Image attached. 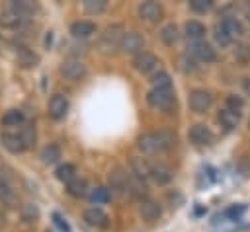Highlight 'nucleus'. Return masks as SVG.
<instances>
[{"label": "nucleus", "instance_id": "ddd939ff", "mask_svg": "<svg viewBox=\"0 0 250 232\" xmlns=\"http://www.w3.org/2000/svg\"><path fill=\"white\" fill-rule=\"evenodd\" d=\"M0 140H2V146L8 148V150L14 152V154L25 150V144H23V140H21V135H18V133H2Z\"/></svg>", "mask_w": 250, "mask_h": 232}, {"label": "nucleus", "instance_id": "ea45409f", "mask_svg": "<svg viewBox=\"0 0 250 232\" xmlns=\"http://www.w3.org/2000/svg\"><path fill=\"white\" fill-rule=\"evenodd\" d=\"M23 218L29 220V222L35 220V218H37V209H35L33 205H25V207H23Z\"/></svg>", "mask_w": 250, "mask_h": 232}, {"label": "nucleus", "instance_id": "72a5a7b5", "mask_svg": "<svg viewBox=\"0 0 250 232\" xmlns=\"http://www.w3.org/2000/svg\"><path fill=\"white\" fill-rule=\"evenodd\" d=\"M82 6L88 14H100L105 10V0H84Z\"/></svg>", "mask_w": 250, "mask_h": 232}, {"label": "nucleus", "instance_id": "c756f323", "mask_svg": "<svg viewBox=\"0 0 250 232\" xmlns=\"http://www.w3.org/2000/svg\"><path fill=\"white\" fill-rule=\"evenodd\" d=\"M41 158L45 164H55L59 158H61V148L57 144H47L43 150H41Z\"/></svg>", "mask_w": 250, "mask_h": 232}, {"label": "nucleus", "instance_id": "f03ea898", "mask_svg": "<svg viewBox=\"0 0 250 232\" xmlns=\"http://www.w3.org/2000/svg\"><path fill=\"white\" fill-rule=\"evenodd\" d=\"M189 55L195 57V58L201 60V62H215V60H217V53H215V49H213L211 45L203 43V41H195V43H191V45H189Z\"/></svg>", "mask_w": 250, "mask_h": 232}, {"label": "nucleus", "instance_id": "7ed1b4c3", "mask_svg": "<svg viewBox=\"0 0 250 232\" xmlns=\"http://www.w3.org/2000/svg\"><path fill=\"white\" fill-rule=\"evenodd\" d=\"M156 64H158L156 55H152V53H148V51H141V53L135 55V58H133V66H135V70L141 72V74H146V72L154 70Z\"/></svg>", "mask_w": 250, "mask_h": 232}, {"label": "nucleus", "instance_id": "f704fd0d", "mask_svg": "<svg viewBox=\"0 0 250 232\" xmlns=\"http://www.w3.org/2000/svg\"><path fill=\"white\" fill-rule=\"evenodd\" d=\"M213 37H215V43H217V45H221V47H229V45H230V41H232V37H230V35H229L221 25H217V27H215Z\"/></svg>", "mask_w": 250, "mask_h": 232}, {"label": "nucleus", "instance_id": "5701e85b", "mask_svg": "<svg viewBox=\"0 0 250 232\" xmlns=\"http://www.w3.org/2000/svg\"><path fill=\"white\" fill-rule=\"evenodd\" d=\"M160 39H162L164 45H174V43L180 39V31H178V27H176L174 23L164 25V27L160 29Z\"/></svg>", "mask_w": 250, "mask_h": 232}, {"label": "nucleus", "instance_id": "2f4dec72", "mask_svg": "<svg viewBox=\"0 0 250 232\" xmlns=\"http://www.w3.org/2000/svg\"><path fill=\"white\" fill-rule=\"evenodd\" d=\"M127 175L121 172V170H113L111 174H109V183H111V187L113 189H127Z\"/></svg>", "mask_w": 250, "mask_h": 232}, {"label": "nucleus", "instance_id": "473e14b6", "mask_svg": "<svg viewBox=\"0 0 250 232\" xmlns=\"http://www.w3.org/2000/svg\"><path fill=\"white\" fill-rule=\"evenodd\" d=\"M109 199H111V193H109L107 187H96V189H92V193H90V201L96 203V205L107 203Z\"/></svg>", "mask_w": 250, "mask_h": 232}, {"label": "nucleus", "instance_id": "aec40b11", "mask_svg": "<svg viewBox=\"0 0 250 232\" xmlns=\"http://www.w3.org/2000/svg\"><path fill=\"white\" fill-rule=\"evenodd\" d=\"M221 27H223L230 37H238V35L244 33V27H242V23H240L236 18H225V19L221 21Z\"/></svg>", "mask_w": 250, "mask_h": 232}, {"label": "nucleus", "instance_id": "b1692460", "mask_svg": "<svg viewBox=\"0 0 250 232\" xmlns=\"http://www.w3.org/2000/svg\"><path fill=\"white\" fill-rule=\"evenodd\" d=\"M184 29H186L188 39H193V41H197V39H201V37L205 35V25H203V23H199V21H195V19L188 21Z\"/></svg>", "mask_w": 250, "mask_h": 232}, {"label": "nucleus", "instance_id": "a19ab883", "mask_svg": "<svg viewBox=\"0 0 250 232\" xmlns=\"http://www.w3.org/2000/svg\"><path fill=\"white\" fill-rule=\"evenodd\" d=\"M244 209H246L244 205H242V207H238V209H236V207H232V209H229L227 213H229V214H236V216H238V214H240V213H242Z\"/></svg>", "mask_w": 250, "mask_h": 232}, {"label": "nucleus", "instance_id": "79ce46f5", "mask_svg": "<svg viewBox=\"0 0 250 232\" xmlns=\"http://www.w3.org/2000/svg\"><path fill=\"white\" fill-rule=\"evenodd\" d=\"M55 222H57V224H59L62 230H66V232H68V226H66V222H62V218H61L59 214H55Z\"/></svg>", "mask_w": 250, "mask_h": 232}, {"label": "nucleus", "instance_id": "6e6552de", "mask_svg": "<svg viewBox=\"0 0 250 232\" xmlns=\"http://www.w3.org/2000/svg\"><path fill=\"white\" fill-rule=\"evenodd\" d=\"M213 138H215V136H213L211 129H209L207 125H203V123H197V125H193V127L189 129V140H191L193 144L205 146V144H211Z\"/></svg>", "mask_w": 250, "mask_h": 232}, {"label": "nucleus", "instance_id": "a211bd4d", "mask_svg": "<svg viewBox=\"0 0 250 232\" xmlns=\"http://www.w3.org/2000/svg\"><path fill=\"white\" fill-rule=\"evenodd\" d=\"M131 168H133V174L143 177V179L152 175V166L145 158H131Z\"/></svg>", "mask_w": 250, "mask_h": 232}, {"label": "nucleus", "instance_id": "393cba45", "mask_svg": "<svg viewBox=\"0 0 250 232\" xmlns=\"http://www.w3.org/2000/svg\"><path fill=\"white\" fill-rule=\"evenodd\" d=\"M150 82H152V88H156V90H172V78H170V74L164 72V70L156 72Z\"/></svg>", "mask_w": 250, "mask_h": 232}, {"label": "nucleus", "instance_id": "37998d69", "mask_svg": "<svg viewBox=\"0 0 250 232\" xmlns=\"http://www.w3.org/2000/svg\"><path fill=\"white\" fill-rule=\"evenodd\" d=\"M244 14H246V18L250 19V2H248V4L244 6Z\"/></svg>", "mask_w": 250, "mask_h": 232}, {"label": "nucleus", "instance_id": "7c9ffc66", "mask_svg": "<svg viewBox=\"0 0 250 232\" xmlns=\"http://www.w3.org/2000/svg\"><path fill=\"white\" fill-rule=\"evenodd\" d=\"M12 10H16L21 18H25V16H29V14H33L35 10H37V4H33V2H27V0H20V2H12V6H10Z\"/></svg>", "mask_w": 250, "mask_h": 232}, {"label": "nucleus", "instance_id": "412c9836", "mask_svg": "<svg viewBox=\"0 0 250 232\" xmlns=\"http://www.w3.org/2000/svg\"><path fill=\"white\" fill-rule=\"evenodd\" d=\"M156 136V144H158V150H170L174 144H176V135L170 133V131H160V133H154Z\"/></svg>", "mask_w": 250, "mask_h": 232}, {"label": "nucleus", "instance_id": "4468645a", "mask_svg": "<svg viewBox=\"0 0 250 232\" xmlns=\"http://www.w3.org/2000/svg\"><path fill=\"white\" fill-rule=\"evenodd\" d=\"M127 191L131 193V195H135V197H139V199H143V197H146L148 195V185L145 183V179L143 177H139V175H131L129 177V181H127Z\"/></svg>", "mask_w": 250, "mask_h": 232}, {"label": "nucleus", "instance_id": "2eb2a0df", "mask_svg": "<svg viewBox=\"0 0 250 232\" xmlns=\"http://www.w3.org/2000/svg\"><path fill=\"white\" fill-rule=\"evenodd\" d=\"M217 119H219L221 127H225L227 131H232V129L238 125V121H240V113L230 111V109H227V107H225V109H221V111H219Z\"/></svg>", "mask_w": 250, "mask_h": 232}, {"label": "nucleus", "instance_id": "20e7f679", "mask_svg": "<svg viewBox=\"0 0 250 232\" xmlns=\"http://www.w3.org/2000/svg\"><path fill=\"white\" fill-rule=\"evenodd\" d=\"M59 72L66 78V80H82L86 76V66L80 60H64L59 68Z\"/></svg>", "mask_w": 250, "mask_h": 232}, {"label": "nucleus", "instance_id": "f8f14e48", "mask_svg": "<svg viewBox=\"0 0 250 232\" xmlns=\"http://www.w3.org/2000/svg\"><path fill=\"white\" fill-rule=\"evenodd\" d=\"M84 220H86L90 226H98V228H105V226L109 224L107 214H105L102 209H96V207H92V209H88V211L84 213Z\"/></svg>", "mask_w": 250, "mask_h": 232}, {"label": "nucleus", "instance_id": "a878e982", "mask_svg": "<svg viewBox=\"0 0 250 232\" xmlns=\"http://www.w3.org/2000/svg\"><path fill=\"white\" fill-rule=\"evenodd\" d=\"M21 123H23V113L20 109H8L2 115V125H6V127H18Z\"/></svg>", "mask_w": 250, "mask_h": 232}, {"label": "nucleus", "instance_id": "4c0bfd02", "mask_svg": "<svg viewBox=\"0 0 250 232\" xmlns=\"http://www.w3.org/2000/svg\"><path fill=\"white\" fill-rule=\"evenodd\" d=\"M234 57H236L238 62L246 64V62L250 60V47H248V45H236V47H234Z\"/></svg>", "mask_w": 250, "mask_h": 232}, {"label": "nucleus", "instance_id": "9b49d317", "mask_svg": "<svg viewBox=\"0 0 250 232\" xmlns=\"http://www.w3.org/2000/svg\"><path fill=\"white\" fill-rule=\"evenodd\" d=\"M139 16L145 19V21H158L162 18V6L158 2H143L139 6Z\"/></svg>", "mask_w": 250, "mask_h": 232}, {"label": "nucleus", "instance_id": "c9c22d12", "mask_svg": "<svg viewBox=\"0 0 250 232\" xmlns=\"http://www.w3.org/2000/svg\"><path fill=\"white\" fill-rule=\"evenodd\" d=\"M20 135H21V140H23L25 148H29V146H33V144H35V129H33L31 125H27V127H21Z\"/></svg>", "mask_w": 250, "mask_h": 232}, {"label": "nucleus", "instance_id": "39448f33", "mask_svg": "<svg viewBox=\"0 0 250 232\" xmlns=\"http://www.w3.org/2000/svg\"><path fill=\"white\" fill-rule=\"evenodd\" d=\"M66 113H68V99L62 94L51 96V99H49V115L55 121H61V119L66 117Z\"/></svg>", "mask_w": 250, "mask_h": 232}, {"label": "nucleus", "instance_id": "f257e3e1", "mask_svg": "<svg viewBox=\"0 0 250 232\" xmlns=\"http://www.w3.org/2000/svg\"><path fill=\"white\" fill-rule=\"evenodd\" d=\"M146 101H148V105H152L154 109L168 111V109L174 107L176 96H174L172 90H156V88H152V90L146 94Z\"/></svg>", "mask_w": 250, "mask_h": 232}, {"label": "nucleus", "instance_id": "c85d7f7f", "mask_svg": "<svg viewBox=\"0 0 250 232\" xmlns=\"http://www.w3.org/2000/svg\"><path fill=\"white\" fill-rule=\"evenodd\" d=\"M20 21H21V16H20L16 10H12V8L0 14V23L6 25V27H18Z\"/></svg>", "mask_w": 250, "mask_h": 232}, {"label": "nucleus", "instance_id": "6ab92c4d", "mask_svg": "<svg viewBox=\"0 0 250 232\" xmlns=\"http://www.w3.org/2000/svg\"><path fill=\"white\" fill-rule=\"evenodd\" d=\"M137 146H139L143 152H146V154L158 152V144H156V136H154V133H148V135H143V136H139V140H137Z\"/></svg>", "mask_w": 250, "mask_h": 232}, {"label": "nucleus", "instance_id": "f3484780", "mask_svg": "<svg viewBox=\"0 0 250 232\" xmlns=\"http://www.w3.org/2000/svg\"><path fill=\"white\" fill-rule=\"evenodd\" d=\"M16 60H18L20 66L31 68V66H35V64L39 62V57H37L33 51H29V49H20L18 55H16Z\"/></svg>", "mask_w": 250, "mask_h": 232}, {"label": "nucleus", "instance_id": "423d86ee", "mask_svg": "<svg viewBox=\"0 0 250 232\" xmlns=\"http://www.w3.org/2000/svg\"><path fill=\"white\" fill-rule=\"evenodd\" d=\"M143 45H145V39H143L141 33H137V31H127V33L123 35L121 43H119V49L125 51V53H135V55H139L141 49H143Z\"/></svg>", "mask_w": 250, "mask_h": 232}, {"label": "nucleus", "instance_id": "9d476101", "mask_svg": "<svg viewBox=\"0 0 250 232\" xmlns=\"http://www.w3.org/2000/svg\"><path fill=\"white\" fill-rule=\"evenodd\" d=\"M139 214H141L145 220L152 222V220H158V218H160L162 209H160V205H158L156 201H152V199H143L141 205H139Z\"/></svg>", "mask_w": 250, "mask_h": 232}, {"label": "nucleus", "instance_id": "c03bdc74", "mask_svg": "<svg viewBox=\"0 0 250 232\" xmlns=\"http://www.w3.org/2000/svg\"><path fill=\"white\" fill-rule=\"evenodd\" d=\"M244 86H246V90L250 92V78H246V82H244Z\"/></svg>", "mask_w": 250, "mask_h": 232}, {"label": "nucleus", "instance_id": "1a4fd4ad", "mask_svg": "<svg viewBox=\"0 0 250 232\" xmlns=\"http://www.w3.org/2000/svg\"><path fill=\"white\" fill-rule=\"evenodd\" d=\"M123 35H125V33L121 31L119 25H109V27H105V31L102 33V41H100V45H102L105 51H111L115 45L121 43Z\"/></svg>", "mask_w": 250, "mask_h": 232}, {"label": "nucleus", "instance_id": "0eeeda50", "mask_svg": "<svg viewBox=\"0 0 250 232\" xmlns=\"http://www.w3.org/2000/svg\"><path fill=\"white\" fill-rule=\"evenodd\" d=\"M189 107L193 109V111H197V113H203V111H207L209 107H211V94L209 92H205V90H193L191 94H189Z\"/></svg>", "mask_w": 250, "mask_h": 232}, {"label": "nucleus", "instance_id": "cd10ccee", "mask_svg": "<svg viewBox=\"0 0 250 232\" xmlns=\"http://www.w3.org/2000/svg\"><path fill=\"white\" fill-rule=\"evenodd\" d=\"M74 174H76V170H74L72 164H61V166L57 168V172H55L57 179H59V181H64V183H70V181L74 179Z\"/></svg>", "mask_w": 250, "mask_h": 232}, {"label": "nucleus", "instance_id": "58836bf2", "mask_svg": "<svg viewBox=\"0 0 250 232\" xmlns=\"http://www.w3.org/2000/svg\"><path fill=\"white\" fill-rule=\"evenodd\" d=\"M189 6H191V10H193V12H197V14H205V12H209V10H211L213 2H211V0H191V2H189Z\"/></svg>", "mask_w": 250, "mask_h": 232}, {"label": "nucleus", "instance_id": "e433bc0d", "mask_svg": "<svg viewBox=\"0 0 250 232\" xmlns=\"http://www.w3.org/2000/svg\"><path fill=\"white\" fill-rule=\"evenodd\" d=\"M242 105H244V99L240 97V96H236V94H230V96H227V109H230V111H240L242 109Z\"/></svg>", "mask_w": 250, "mask_h": 232}, {"label": "nucleus", "instance_id": "4be33fe9", "mask_svg": "<svg viewBox=\"0 0 250 232\" xmlns=\"http://www.w3.org/2000/svg\"><path fill=\"white\" fill-rule=\"evenodd\" d=\"M66 191H68V195H72V197L80 199V197H84V195L88 193V185H86V181H84V179L74 177L70 183H66Z\"/></svg>", "mask_w": 250, "mask_h": 232}, {"label": "nucleus", "instance_id": "bb28decb", "mask_svg": "<svg viewBox=\"0 0 250 232\" xmlns=\"http://www.w3.org/2000/svg\"><path fill=\"white\" fill-rule=\"evenodd\" d=\"M152 177H154V181H156V183L164 185V183H168V181L172 179V170H170V168H166V166H162V164L152 166Z\"/></svg>", "mask_w": 250, "mask_h": 232}, {"label": "nucleus", "instance_id": "dca6fc26", "mask_svg": "<svg viewBox=\"0 0 250 232\" xmlns=\"http://www.w3.org/2000/svg\"><path fill=\"white\" fill-rule=\"evenodd\" d=\"M70 33H72L74 37H90L92 33H96V23L86 21V19L74 21V23L70 25Z\"/></svg>", "mask_w": 250, "mask_h": 232}]
</instances>
